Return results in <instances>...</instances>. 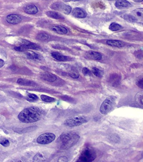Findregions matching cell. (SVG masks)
<instances>
[{
  "mask_svg": "<svg viewBox=\"0 0 143 162\" xmlns=\"http://www.w3.org/2000/svg\"><path fill=\"white\" fill-rule=\"evenodd\" d=\"M42 112L39 108L32 107L26 108L19 114L20 121L25 123H35L40 120Z\"/></svg>",
  "mask_w": 143,
  "mask_h": 162,
  "instance_id": "1",
  "label": "cell"
},
{
  "mask_svg": "<svg viewBox=\"0 0 143 162\" xmlns=\"http://www.w3.org/2000/svg\"><path fill=\"white\" fill-rule=\"evenodd\" d=\"M80 139V136L75 133L68 132L62 133L59 137L58 142L60 149H69L74 146Z\"/></svg>",
  "mask_w": 143,
  "mask_h": 162,
  "instance_id": "2",
  "label": "cell"
},
{
  "mask_svg": "<svg viewBox=\"0 0 143 162\" xmlns=\"http://www.w3.org/2000/svg\"><path fill=\"white\" fill-rule=\"evenodd\" d=\"M87 118L86 116L77 115L71 116L67 118L64 122V125L66 126L74 127L78 126L88 122Z\"/></svg>",
  "mask_w": 143,
  "mask_h": 162,
  "instance_id": "3",
  "label": "cell"
},
{
  "mask_svg": "<svg viewBox=\"0 0 143 162\" xmlns=\"http://www.w3.org/2000/svg\"><path fill=\"white\" fill-rule=\"evenodd\" d=\"M96 158L95 151L93 149L87 147L82 151L77 161L90 162L94 161Z\"/></svg>",
  "mask_w": 143,
  "mask_h": 162,
  "instance_id": "4",
  "label": "cell"
},
{
  "mask_svg": "<svg viewBox=\"0 0 143 162\" xmlns=\"http://www.w3.org/2000/svg\"><path fill=\"white\" fill-rule=\"evenodd\" d=\"M56 139V135L51 133H47L40 135L37 142L40 144H47L51 143Z\"/></svg>",
  "mask_w": 143,
  "mask_h": 162,
  "instance_id": "5",
  "label": "cell"
},
{
  "mask_svg": "<svg viewBox=\"0 0 143 162\" xmlns=\"http://www.w3.org/2000/svg\"><path fill=\"white\" fill-rule=\"evenodd\" d=\"M113 101L110 97H107L101 104L99 111L102 114H106L113 107Z\"/></svg>",
  "mask_w": 143,
  "mask_h": 162,
  "instance_id": "6",
  "label": "cell"
},
{
  "mask_svg": "<svg viewBox=\"0 0 143 162\" xmlns=\"http://www.w3.org/2000/svg\"><path fill=\"white\" fill-rule=\"evenodd\" d=\"M51 8L54 10H58L66 15H69L72 11L71 6L63 4L61 2H56L52 5Z\"/></svg>",
  "mask_w": 143,
  "mask_h": 162,
  "instance_id": "7",
  "label": "cell"
},
{
  "mask_svg": "<svg viewBox=\"0 0 143 162\" xmlns=\"http://www.w3.org/2000/svg\"><path fill=\"white\" fill-rule=\"evenodd\" d=\"M20 46H22L25 50L26 49H32V50H38L39 46L35 43L30 42L24 39H21L19 43Z\"/></svg>",
  "mask_w": 143,
  "mask_h": 162,
  "instance_id": "8",
  "label": "cell"
},
{
  "mask_svg": "<svg viewBox=\"0 0 143 162\" xmlns=\"http://www.w3.org/2000/svg\"><path fill=\"white\" fill-rule=\"evenodd\" d=\"M6 20L8 23L16 25L20 23L21 22L22 18L19 15L11 14L6 17Z\"/></svg>",
  "mask_w": 143,
  "mask_h": 162,
  "instance_id": "9",
  "label": "cell"
},
{
  "mask_svg": "<svg viewBox=\"0 0 143 162\" xmlns=\"http://www.w3.org/2000/svg\"><path fill=\"white\" fill-rule=\"evenodd\" d=\"M73 15L78 18H84L87 15V13L85 10L80 8H74L72 12Z\"/></svg>",
  "mask_w": 143,
  "mask_h": 162,
  "instance_id": "10",
  "label": "cell"
},
{
  "mask_svg": "<svg viewBox=\"0 0 143 162\" xmlns=\"http://www.w3.org/2000/svg\"><path fill=\"white\" fill-rule=\"evenodd\" d=\"M41 78L44 81L50 82H54L57 79V76L49 72H45L42 74Z\"/></svg>",
  "mask_w": 143,
  "mask_h": 162,
  "instance_id": "11",
  "label": "cell"
},
{
  "mask_svg": "<svg viewBox=\"0 0 143 162\" xmlns=\"http://www.w3.org/2000/svg\"><path fill=\"white\" fill-rule=\"evenodd\" d=\"M23 9L25 13L30 15H34L38 12L37 7L33 4L28 5L24 7Z\"/></svg>",
  "mask_w": 143,
  "mask_h": 162,
  "instance_id": "12",
  "label": "cell"
},
{
  "mask_svg": "<svg viewBox=\"0 0 143 162\" xmlns=\"http://www.w3.org/2000/svg\"><path fill=\"white\" fill-rule=\"evenodd\" d=\"M115 6L118 8H128L132 5L126 0H117L115 2Z\"/></svg>",
  "mask_w": 143,
  "mask_h": 162,
  "instance_id": "13",
  "label": "cell"
},
{
  "mask_svg": "<svg viewBox=\"0 0 143 162\" xmlns=\"http://www.w3.org/2000/svg\"><path fill=\"white\" fill-rule=\"evenodd\" d=\"M106 43L110 46H113V47H124L125 46V43L123 41L119 40H109L106 41Z\"/></svg>",
  "mask_w": 143,
  "mask_h": 162,
  "instance_id": "14",
  "label": "cell"
},
{
  "mask_svg": "<svg viewBox=\"0 0 143 162\" xmlns=\"http://www.w3.org/2000/svg\"><path fill=\"white\" fill-rule=\"evenodd\" d=\"M132 15L137 20L143 19V9L142 8H138L135 9L132 12Z\"/></svg>",
  "mask_w": 143,
  "mask_h": 162,
  "instance_id": "15",
  "label": "cell"
},
{
  "mask_svg": "<svg viewBox=\"0 0 143 162\" xmlns=\"http://www.w3.org/2000/svg\"><path fill=\"white\" fill-rule=\"evenodd\" d=\"M17 83L19 85L24 86H36L37 84L33 81L24 79H19L17 81Z\"/></svg>",
  "mask_w": 143,
  "mask_h": 162,
  "instance_id": "16",
  "label": "cell"
},
{
  "mask_svg": "<svg viewBox=\"0 0 143 162\" xmlns=\"http://www.w3.org/2000/svg\"><path fill=\"white\" fill-rule=\"evenodd\" d=\"M51 29L59 34H65L68 33V30L65 27L61 26H52L51 27Z\"/></svg>",
  "mask_w": 143,
  "mask_h": 162,
  "instance_id": "17",
  "label": "cell"
},
{
  "mask_svg": "<svg viewBox=\"0 0 143 162\" xmlns=\"http://www.w3.org/2000/svg\"><path fill=\"white\" fill-rule=\"evenodd\" d=\"M51 55L54 58L59 61H65L68 59V58L67 56L63 55L58 52H53L51 53Z\"/></svg>",
  "mask_w": 143,
  "mask_h": 162,
  "instance_id": "18",
  "label": "cell"
},
{
  "mask_svg": "<svg viewBox=\"0 0 143 162\" xmlns=\"http://www.w3.org/2000/svg\"><path fill=\"white\" fill-rule=\"evenodd\" d=\"M46 15L50 18L55 19L62 20L64 19L63 16L61 14L53 11H48L46 12Z\"/></svg>",
  "mask_w": 143,
  "mask_h": 162,
  "instance_id": "19",
  "label": "cell"
},
{
  "mask_svg": "<svg viewBox=\"0 0 143 162\" xmlns=\"http://www.w3.org/2000/svg\"><path fill=\"white\" fill-rule=\"evenodd\" d=\"M37 128V126H32L29 127L24 128H15L14 129L15 132L18 133H26L27 132L33 131L35 130Z\"/></svg>",
  "mask_w": 143,
  "mask_h": 162,
  "instance_id": "20",
  "label": "cell"
},
{
  "mask_svg": "<svg viewBox=\"0 0 143 162\" xmlns=\"http://www.w3.org/2000/svg\"><path fill=\"white\" fill-rule=\"evenodd\" d=\"M87 54L89 57L92 59L99 60L102 59V55L98 52L90 51L88 52Z\"/></svg>",
  "mask_w": 143,
  "mask_h": 162,
  "instance_id": "21",
  "label": "cell"
},
{
  "mask_svg": "<svg viewBox=\"0 0 143 162\" xmlns=\"http://www.w3.org/2000/svg\"><path fill=\"white\" fill-rule=\"evenodd\" d=\"M26 55L27 58L32 60H40V55L32 51H29L26 53Z\"/></svg>",
  "mask_w": 143,
  "mask_h": 162,
  "instance_id": "22",
  "label": "cell"
},
{
  "mask_svg": "<svg viewBox=\"0 0 143 162\" xmlns=\"http://www.w3.org/2000/svg\"><path fill=\"white\" fill-rule=\"evenodd\" d=\"M135 100L138 104L143 105V92L141 91L136 94L135 96Z\"/></svg>",
  "mask_w": 143,
  "mask_h": 162,
  "instance_id": "23",
  "label": "cell"
},
{
  "mask_svg": "<svg viewBox=\"0 0 143 162\" xmlns=\"http://www.w3.org/2000/svg\"><path fill=\"white\" fill-rule=\"evenodd\" d=\"M122 28V27L121 25L115 22L111 24L109 26L110 30L113 31H118L121 30Z\"/></svg>",
  "mask_w": 143,
  "mask_h": 162,
  "instance_id": "24",
  "label": "cell"
},
{
  "mask_svg": "<svg viewBox=\"0 0 143 162\" xmlns=\"http://www.w3.org/2000/svg\"><path fill=\"white\" fill-rule=\"evenodd\" d=\"M50 36L47 34L44 33H40L37 35L36 39L39 41L47 40L49 38Z\"/></svg>",
  "mask_w": 143,
  "mask_h": 162,
  "instance_id": "25",
  "label": "cell"
},
{
  "mask_svg": "<svg viewBox=\"0 0 143 162\" xmlns=\"http://www.w3.org/2000/svg\"><path fill=\"white\" fill-rule=\"evenodd\" d=\"M93 73L95 76L98 77H102L103 75V71L99 70V69L96 68V67H93L92 69Z\"/></svg>",
  "mask_w": 143,
  "mask_h": 162,
  "instance_id": "26",
  "label": "cell"
},
{
  "mask_svg": "<svg viewBox=\"0 0 143 162\" xmlns=\"http://www.w3.org/2000/svg\"><path fill=\"white\" fill-rule=\"evenodd\" d=\"M45 159L42 154L38 153L33 158V161L35 162L44 161Z\"/></svg>",
  "mask_w": 143,
  "mask_h": 162,
  "instance_id": "27",
  "label": "cell"
},
{
  "mask_svg": "<svg viewBox=\"0 0 143 162\" xmlns=\"http://www.w3.org/2000/svg\"><path fill=\"white\" fill-rule=\"evenodd\" d=\"M40 97L42 100L46 102H54L56 100L53 97H51L44 95H41Z\"/></svg>",
  "mask_w": 143,
  "mask_h": 162,
  "instance_id": "28",
  "label": "cell"
},
{
  "mask_svg": "<svg viewBox=\"0 0 143 162\" xmlns=\"http://www.w3.org/2000/svg\"><path fill=\"white\" fill-rule=\"evenodd\" d=\"M0 144L4 147H8L10 145V143L8 139L4 138H0Z\"/></svg>",
  "mask_w": 143,
  "mask_h": 162,
  "instance_id": "29",
  "label": "cell"
},
{
  "mask_svg": "<svg viewBox=\"0 0 143 162\" xmlns=\"http://www.w3.org/2000/svg\"><path fill=\"white\" fill-rule=\"evenodd\" d=\"M38 99L37 95L34 94H28L27 95V100L29 101H34Z\"/></svg>",
  "mask_w": 143,
  "mask_h": 162,
  "instance_id": "30",
  "label": "cell"
},
{
  "mask_svg": "<svg viewBox=\"0 0 143 162\" xmlns=\"http://www.w3.org/2000/svg\"><path fill=\"white\" fill-rule=\"evenodd\" d=\"M124 18L126 20L130 22H134L136 21V20L133 18V16L132 15H126L124 16Z\"/></svg>",
  "mask_w": 143,
  "mask_h": 162,
  "instance_id": "31",
  "label": "cell"
},
{
  "mask_svg": "<svg viewBox=\"0 0 143 162\" xmlns=\"http://www.w3.org/2000/svg\"><path fill=\"white\" fill-rule=\"evenodd\" d=\"M82 71V73L85 76H90L91 75V72L87 67H84Z\"/></svg>",
  "mask_w": 143,
  "mask_h": 162,
  "instance_id": "32",
  "label": "cell"
},
{
  "mask_svg": "<svg viewBox=\"0 0 143 162\" xmlns=\"http://www.w3.org/2000/svg\"><path fill=\"white\" fill-rule=\"evenodd\" d=\"M136 84L139 88L143 89V77L137 80L136 82Z\"/></svg>",
  "mask_w": 143,
  "mask_h": 162,
  "instance_id": "33",
  "label": "cell"
},
{
  "mask_svg": "<svg viewBox=\"0 0 143 162\" xmlns=\"http://www.w3.org/2000/svg\"><path fill=\"white\" fill-rule=\"evenodd\" d=\"M68 161V158L65 156H62L60 157L58 160V162H67Z\"/></svg>",
  "mask_w": 143,
  "mask_h": 162,
  "instance_id": "34",
  "label": "cell"
},
{
  "mask_svg": "<svg viewBox=\"0 0 143 162\" xmlns=\"http://www.w3.org/2000/svg\"><path fill=\"white\" fill-rule=\"evenodd\" d=\"M70 76L74 79H77L79 77V75L76 72H72L69 74Z\"/></svg>",
  "mask_w": 143,
  "mask_h": 162,
  "instance_id": "35",
  "label": "cell"
},
{
  "mask_svg": "<svg viewBox=\"0 0 143 162\" xmlns=\"http://www.w3.org/2000/svg\"><path fill=\"white\" fill-rule=\"evenodd\" d=\"M14 49L16 51H19V52H22V51L25 50V49L24 47L21 46H20V45L18 46H15Z\"/></svg>",
  "mask_w": 143,
  "mask_h": 162,
  "instance_id": "36",
  "label": "cell"
},
{
  "mask_svg": "<svg viewBox=\"0 0 143 162\" xmlns=\"http://www.w3.org/2000/svg\"><path fill=\"white\" fill-rule=\"evenodd\" d=\"M5 62L3 60L0 59V68L2 67L4 65Z\"/></svg>",
  "mask_w": 143,
  "mask_h": 162,
  "instance_id": "37",
  "label": "cell"
},
{
  "mask_svg": "<svg viewBox=\"0 0 143 162\" xmlns=\"http://www.w3.org/2000/svg\"><path fill=\"white\" fill-rule=\"evenodd\" d=\"M133 1H134L136 2L140 3L141 2H142L143 0H133Z\"/></svg>",
  "mask_w": 143,
  "mask_h": 162,
  "instance_id": "38",
  "label": "cell"
},
{
  "mask_svg": "<svg viewBox=\"0 0 143 162\" xmlns=\"http://www.w3.org/2000/svg\"><path fill=\"white\" fill-rule=\"evenodd\" d=\"M64 2H69L71 1H72V0H63Z\"/></svg>",
  "mask_w": 143,
  "mask_h": 162,
  "instance_id": "39",
  "label": "cell"
},
{
  "mask_svg": "<svg viewBox=\"0 0 143 162\" xmlns=\"http://www.w3.org/2000/svg\"><path fill=\"white\" fill-rule=\"evenodd\" d=\"M81 1V0H72V1Z\"/></svg>",
  "mask_w": 143,
  "mask_h": 162,
  "instance_id": "40",
  "label": "cell"
},
{
  "mask_svg": "<svg viewBox=\"0 0 143 162\" xmlns=\"http://www.w3.org/2000/svg\"><path fill=\"white\" fill-rule=\"evenodd\" d=\"M107 1H115V0H107Z\"/></svg>",
  "mask_w": 143,
  "mask_h": 162,
  "instance_id": "41",
  "label": "cell"
}]
</instances>
